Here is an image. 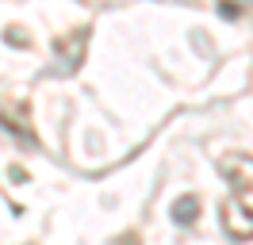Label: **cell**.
Listing matches in <instances>:
<instances>
[{
    "label": "cell",
    "instance_id": "277c9868",
    "mask_svg": "<svg viewBox=\"0 0 253 245\" xmlns=\"http://www.w3.org/2000/svg\"><path fill=\"white\" fill-rule=\"evenodd\" d=\"M196 214H200V199L196 196H180L173 203V222H180V226H184V222H196Z\"/></svg>",
    "mask_w": 253,
    "mask_h": 245
},
{
    "label": "cell",
    "instance_id": "7a4b0ae2",
    "mask_svg": "<svg viewBox=\"0 0 253 245\" xmlns=\"http://www.w3.org/2000/svg\"><path fill=\"white\" fill-rule=\"evenodd\" d=\"M222 230L238 238V242H250L253 238V207H246L242 199H230L222 207Z\"/></svg>",
    "mask_w": 253,
    "mask_h": 245
},
{
    "label": "cell",
    "instance_id": "3957f363",
    "mask_svg": "<svg viewBox=\"0 0 253 245\" xmlns=\"http://www.w3.org/2000/svg\"><path fill=\"white\" fill-rule=\"evenodd\" d=\"M84 46H88V27H77V31H73V39H62V42H58L62 69H77L81 58H84Z\"/></svg>",
    "mask_w": 253,
    "mask_h": 245
},
{
    "label": "cell",
    "instance_id": "6da1fadb",
    "mask_svg": "<svg viewBox=\"0 0 253 245\" xmlns=\"http://www.w3.org/2000/svg\"><path fill=\"white\" fill-rule=\"evenodd\" d=\"M219 172L230 180L234 192H250L253 188V153H222Z\"/></svg>",
    "mask_w": 253,
    "mask_h": 245
}]
</instances>
